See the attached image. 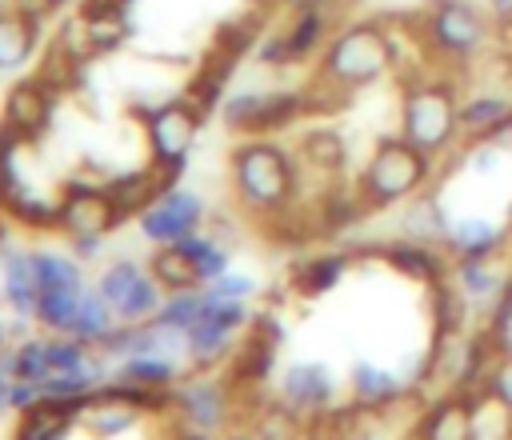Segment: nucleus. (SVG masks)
Returning a JSON list of instances; mask_svg holds the SVG:
<instances>
[{
	"instance_id": "f257e3e1",
	"label": "nucleus",
	"mask_w": 512,
	"mask_h": 440,
	"mask_svg": "<svg viewBox=\"0 0 512 440\" xmlns=\"http://www.w3.org/2000/svg\"><path fill=\"white\" fill-rule=\"evenodd\" d=\"M228 168H232V192L252 216H272V212L292 208L300 176H296L292 156L280 144L252 136L232 152Z\"/></svg>"
},
{
	"instance_id": "f03ea898",
	"label": "nucleus",
	"mask_w": 512,
	"mask_h": 440,
	"mask_svg": "<svg viewBox=\"0 0 512 440\" xmlns=\"http://www.w3.org/2000/svg\"><path fill=\"white\" fill-rule=\"evenodd\" d=\"M396 64V40L380 20H352L336 36H328L320 52L316 76L336 84L340 92H356L376 84Z\"/></svg>"
},
{
	"instance_id": "7ed1b4c3",
	"label": "nucleus",
	"mask_w": 512,
	"mask_h": 440,
	"mask_svg": "<svg viewBox=\"0 0 512 440\" xmlns=\"http://www.w3.org/2000/svg\"><path fill=\"white\" fill-rule=\"evenodd\" d=\"M400 136L428 152L432 160L448 152L460 136V100L456 84L440 76H420L404 84L400 96Z\"/></svg>"
},
{
	"instance_id": "20e7f679",
	"label": "nucleus",
	"mask_w": 512,
	"mask_h": 440,
	"mask_svg": "<svg viewBox=\"0 0 512 440\" xmlns=\"http://www.w3.org/2000/svg\"><path fill=\"white\" fill-rule=\"evenodd\" d=\"M428 176H432V156L420 152L416 144H408L404 136H388L368 156V164L356 180V196L364 200L368 212H380V208L408 204L412 196H420Z\"/></svg>"
},
{
	"instance_id": "39448f33",
	"label": "nucleus",
	"mask_w": 512,
	"mask_h": 440,
	"mask_svg": "<svg viewBox=\"0 0 512 440\" xmlns=\"http://www.w3.org/2000/svg\"><path fill=\"white\" fill-rule=\"evenodd\" d=\"M420 32L436 60L468 64L484 52L492 24H488L484 8H476L472 0H436V4H428Z\"/></svg>"
},
{
	"instance_id": "423d86ee",
	"label": "nucleus",
	"mask_w": 512,
	"mask_h": 440,
	"mask_svg": "<svg viewBox=\"0 0 512 440\" xmlns=\"http://www.w3.org/2000/svg\"><path fill=\"white\" fill-rule=\"evenodd\" d=\"M96 288L100 296L112 304L116 320L124 324H140V320H152L164 304V288L152 280L148 268L132 264V260H116L108 264L100 276H96Z\"/></svg>"
},
{
	"instance_id": "0eeeda50",
	"label": "nucleus",
	"mask_w": 512,
	"mask_h": 440,
	"mask_svg": "<svg viewBox=\"0 0 512 440\" xmlns=\"http://www.w3.org/2000/svg\"><path fill=\"white\" fill-rule=\"evenodd\" d=\"M328 24H332V8H296L260 48L256 60L268 68H284V64H300L316 52H324L328 44Z\"/></svg>"
},
{
	"instance_id": "6e6552de",
	"label": "nucleus",
	"mask_w": 512,
	"mask_h": 440,
	"mask_svg": "<svg viewBox=\"0 0 512 440\" xmlns=\"http://www.w3.org/2000/svg\"><path fill=\"white\" fill-rule=\"evenodd\" d=\"M304 112V92H236L224 100V124L244 136H268Z\"/></svg>"
},
{
	"instance_id": "1a4fd4ad",
	"label": "nucleus",
	"mask_w": 512,
	"mask_h": 440,
	"mask_svg": "<svg viewBox=\"0 0 512 440\" xmlns=\"http://www.w3.org/2000/svg\"><path fill=\"white\" fill-rule=\"evenodd\" d=\"M200 124H204L200 112H196L184 96L148 108V116H144V136H148L152 160H160V164H188V152H192V144H196Z\"/></svg>"
},
{
	"instance_id": "9d476101",
	"label": "nucleus",
	"mask_w": 512,
	"mask_h": 440,
	"mask_svg": "<svg viewBox=\"0 0 512 440\" xmlns=\"http://www.w3.org/2000/svg\"><path fill=\"white\" fill-rule=\"evenodd\" d=\"M60 204V232L68 240L80 236H108L112 228H120V216L104 192V184H88V180H68Z\"/></svg>"
},
{
	"instance_id": "9b49d317",
	"label": "nucleus",
	"mask_w": 512,
	"mask_h": 440,
	"mask_svg": "<svg viewBox=\"0 0 512 440\" xmlns=\"http://www.w3.org/2000/svg\"><path fill=\"white\" fill-rule=\"evenodd\" d=\"M200 224H204V204H200L196 192H188V188H180V184L168 188V192H160V196L136 216L140 236L152 240V244H172V240L196 232Z\"/></svg>"
},
{
	"instance_id": "f8f14e48",
	"label": "nucleus",
	"mask_w": 512,
	"mask_h": 440,
	"mask_svg": "<svg viewBox=\"0 0 512 440\" xmlns=\"http://www.w3.org/2000/svg\"><path fill=\"white\" fill-rule=\"evenodd\" d=\"M336 400V380L316 360H296L280 372V404L296 416H320Z\"/></svg>"
},
{
	"instance_id": "ddd939ff",
	"label": "nucleus",
	"mask_w": 512,
	"mask_h": 440,
	"mask_svg": "<svg viewBox=\"0 0 512 440\" xmlns=\"http://www.w3.org/2000/svg\"><path fill=\"white\" fill-rule=\"evenodd\" d=\"M52 104H56V92L40 80V76H28V80H16L4 96V116L0 124H8L12 132H20L28 144L44 136V128L52 124Z\"/></svg>"
},
{
	"instance_id": "4468645a",
	"label": "nucleus",
	"mask_w": 512,
	"mask_h": 440,
	"mask_svg": "<svg viewBox=\"0 0 512 440\" xmlns=\"http://www.w3.org/2000/svg\"><path fill=\"white\" fill-rule=\"evenodd\" d=\"M476 408L480 400L468 388H456L424 408L412 440H476Z\"/></svg>"
},
{
	"instance_id": "2eb2a0df",
	"label": "nucleus",
	"mask_w": 512,
	"mask_h": 440,
	"mask_svg": "<svg viewBox=\"0 0 512 440\" xmlns=\"http://www.w3.org/2000/svg\"><path fill=\"white\" fill-rule=\"evenodd\" d=\"M228 404H232V392L228 384H216L208 376H188V380H176V416L188 424V428H200V432H216L228 416Z\"/></svg>"
},
{
	"instance_id": "dca6fc26",
	"label": "nucleus",
	"mask_w": 512,
	"mask_h": 440,
	"mask_svg": "<svg viewBox=\"0 0 512 440\" xmlns=\"http://www.w3.org/2000/svg\"><path fill=\"white\" fill-rule=\"evenodd\" d=\"M0 296H4V304H8L16 316H24V320L36 316L40 288H36V272H32L28 248H12V244H8V248L0 252Z\"/></svg>"
},
{
	"instance_id": "f3484780",
	"label": "nucleus",
	"mask_w": 512,
	"mask_h": 440,
	"mask_svg": "<svg viewBox=\"0 0 512 440\" xmlns=\"http://www.w3.org/2000/svg\"><path fill=\"white\" fill-rule=\"evenodd\" d=\"M372 256H380L388 268L412 276V280H424V284H436V280H448L452 268L448 260L432 248V244H416V240H392V244H376Z\"/></svg>"
},
{
	"instance_id": "a211bd4d",
	"label": "nucleus",
	"mask_w": 512,
	"mask_h": 440,
	"mask_svg": "<svg viewBox=\"0 0 512 440\" xmlns=\"http://www.w3.org/2000/svg\"><path fill=\"white\" fill-rule=\"evenodd\" d=\"M348 388H352V400L368 412H380L388 404H396L404 392H408V376L392 372V368H380L372 360H356L352 372H348Z\"/></svg>"
},
{
	"instance_id": "6ab92c4d",
	"label": "nucleus",
	"mask_w": 512,
	"mask_h": 440,
	"mask_svg": "<svg viewBox=\"0 0 512 440\" xmlns=\"http://www.w3.org/2000/svg\"><path fill=\"white\" fill-rule=\"evenodd\" d=\"M148 416L136 408V404H124V400H96L92 392H88V400H84V408H80V416H76V428H84L88 436H96V440H112V436H124V432H132L136 424H144Z\"/></svg>"
},
{
	"instance_id": "aec40b11",
	"label": "nucleus",
	"mask_w": 512,
	"mask_h": 440,
	"mask_svg": "<svg viewBox=\"0 0 512 440\" xmlns=\"http://www.w3.org/2000/svg\"><path fill=\"white\" fill-rule=\"evenodd\" d=\"M452 260L460 256H496L504 248V228L484 220V216H460L448 224V236L440 244Z\"/></svg>"
},
{
	"instance_id": "412c9836",
	"label": "nucleus",
	"mask_w": 512,
	"mask_h": 440,
	"mask_svg": "<svg viewBox=\"0 0 512 440\" xmlns=\"http://www.w3.org/2000/svg\"><path fill=\"white\" fill-rule=\"evenodd\" d=\"M352 264V252H320V256H308L304 264L292 268V292L304 296V300H316L324 292H332L344 272Z\"/></svg>"
},
{
	"instance_id": "4be33fe9",
	"label": "nucleus",
	"mask_w": 512,
	"mask_h": 440,
	"mask_svg": "<svg viewBox=\"0 0 512 440\" xmlns=\"http://www.w3.org/2000/svg\"><path fill=\"white\" fill-rule=\"evenodd\" d=\"M448 216L440 208L436 196H412L408 208L400 212V236L404 240H416V244H444L448 236Z\"/></svg>"
},
{
	"instance_id": "5701e85b",
	"label": "nucleus",
	"mask_w": 512,
	"mask_h": 440,
	"mask_svg": "<svg viewBox=\"0 0 512 440\" xmlns=\"http://www.w3.org/2000/svg\"><path fill=\"white\" fill-rule=\"evenodd\" d=\"M504 120H512V96L504 92H472L468 100H460V132L472 140L488 136Z\"/></svg>"
},
{
	"instance_id": "b1692460",
	"label": "nucleus",
	"mask_w": 512,
	"mask_h": 440,
	"mask_svg": "<svg viewBox=\"0 0 512 440\" xmlns=\"http://www.w3.org/2000/svg\"><path fill=\"white\" fill-rule=\"evenodd\" d=\"M504 272L492 264V256H460L452 264V284L468 296V300H496V292L504 288Z\"/></svg>"
},
{
	"instance_id": "393cba45",
	"label": "nucleus",
	"mask_w": 512,
	"mask_h": 440,
	"mask_svg": "<svg viewBox=\"0 0 512 440\" xmlns=\"http://www.w3.org/2000/svg\"><path fill=\"white\" fill-rule=\"evenodd\" d=\"M148 272H152V280L164 288V296L168 292H184V288H196L200 284V276H196V268H192V260H188V252L172 240V244H156L152 248V256H148Z\"/></svg>"
},
{
	"instance_id": "a878e982",
	"label": "nucleus",
	"mask_w": 512,
	"mask_h": 440,
	"mask_svg": "<svg viewBox=\"0 0 512 440\" xmlns=\"http://www.w3.org/2000/svg\"><path fill=\"white\" fill-rule=\"evenodd\" d=\"M36 40H40V24L36 20H28V16H20L12 8L0 12V72L20 68L32 56Z\"/></svg>"
},
{
	"instance_id": "bb28decb",
	"label": "nucleus",
	"mask_w": 512,
	"mask_h": 440,
	"mask_svg": "<svg viewBox=\"0 0 512 440\" xmlns=\"http://www.w3.org/2000/svg\"><path fill=\"white\" fill-rule=\"evenodd\" d=\"M116 324H120V320H116L112 304L100 296V288H84L80 308H76V324H72V332H68V336H76V340H84V344L100 348V340H104Z\"/></svg>"
},
{
	"instance_id": "cd10ccee",
	"label": "nucleus",
	"mask_w": 512,
	"mask_h": 440,
	"mask_svg": "<svg viewBox=\"0 0 512 440\" xmlns=\"http://www.w3.org/2000/svg\"><path fill=\"white\" fill-rule=\"evenodd\" d=\"M80 296H84V288H48V292H40L32 320H36L40 328H48L52 336H68L72 324H76Z\"/></svg>"
},
{
	"instance_id": "c85d7f7f",
	"label": "nucleus",
	"mask_w": 512,
	"mask_h": 440,
	"mask_svg": "<svg viewBox=\"0 0 512 440\" xmlns=\"http://www.w3.org/2000/svg\"><path fill=\"white\" fill-rule=\"evenodd\" d=\"M184 252H188V260H192V268H196V276H200V284H212L216 276H224L228 272V248L216 240V236H208V232H188V236H180L176 240Z\"/></svg>"
},
{
	"instance_id": "c756f323",
	"label": "nucleus",
	"mask_w": 512,
	"mask_h": 440,
	"mask_svg": "<svg viewBox=\"0 0 512 440\" xmlns=\"http://www.w3.org/2000/svg\"><path fill=\"white\" fill-rule=\"evenodd\" d=\"M112 376L132 380V384H148V388H172V384L180 380L176 360H172V356H164V352H148V356L120 360V368H116Z\"/></svg>"
},
{
	"instance_id": "7c9ffc66",
	"label": "nucleus",
	"mask_w": 512,
	"mask_h": 440,
	"mask_svg": "<svg viewBox=\"0 0 512 440\" xmlns=\"http://www.w3.org/2000/svg\"><path fill=\"white\" fill-rule=\"evenodd\" d=\"M200 312H204V284L184 288V292H168V296H164V304H160V312L152 316V324L188 332V328L200 320Z\"/></svg>"
},
{
	"instance_id": "2f4dec72",
	"label": "nucleus",
	"mask_w": 512,
	"mask_h": 440,
	"mask_svg": "<svg viewBox=\"0 0 512 440\" xmlns=\"http://www.w3.org/2000/svg\"><path fill=\"white\" fill-rule=\"evenodd\" d=\"M80 20H84V32H88L92 52H116V48L128 40V32H132L124 8H116V12H96V16H80Z\"/></svg>"
},
{
	"instance_id": "473e14b6",
	"label": "nucleus",
	"mask_w": 512,
	"mask_h": 440,
	"mask_svg": "<svg viewBox=\"0 0 512 440\" xmlns=\"http://www.w3.org/2000/svg\"><path fill=\"white\" fill-rule=\"evenodd\" d=\"M300 152H304V160H312L320 172H336L340 164H344V144H340V136L336 132H308L304 136V144H300Z\"/></svg>"
},
{
	"instance_id": "72a5a7b5",
	"label": "nucleus",
	"mask_w": 512,
	"mask_h": 440,
	"mask_svg": "<svg viewBox=\"0 0 512 440\" xmlns=\"http://www.w3.org/2000/svg\"><path fill=\"white\" fill-rule=\"evenodd\" d=\"M484 396L496 400L508 416H512V356H496L484 368Z\"/></svg>"
},
{
	"instance_id": "f704fd0d",
	"label": "nucleus",
	"mask_w": 512,
	"mask_h": 440,
	"mask_svg": "<svg viewBox=\"0 0 512 440\" xmlns=\"http://www.w3.org/2000/svg\"><path fill=\"white\" fill-rule=\"evenodd\" d=\"M212 296H224V300H248L256 292V280L252 276H240V272H224L216 276L212 284H204Z\"/></svg>"
},
{
	"instance_id": "c9c22d12",
	"label": "nucleus",
	"mask_w": 512,
	"mask_h": 440,
	"mask_svg": "<svg viewBox=\"0 0 512 440\" xmlns=\"http://www.w3.org/2000/svg\"><path fill=\"white\" fill-rule=\"evenodd\" d=\"M60 4L56 0H12V12H20V16H28V20H44V16H52Z\"/></svg>"
},
{
	"instance_id": "e433bc0d",
	"label": "nucleus",
	"mask_w": 512,
	"mask_h": 440,
	"mask_svg": "<svg viewBox=\"0 0 512 440\" xmlns=\"http://www.w3.org/2000/svg\"><path fill=\"white\" fill-rule=\"evenodd\" d=\"M280 4H284L288 12H296V8H332V12H336L340 0H280Z\"/></svg>"
},
{
	"instance_id": "4c0bfd02",
	"label": "nucleus",
	"mask_w": 512,
	"mask_h": 440,
	"mask_svg": "<svg viewBox=\"0 0 512 440\" xmlns=\"http://www.w3.org/2000/svg\"><path fill=\"white\" fill-rule=\"evenodd\" d=\"M484 4H488L496 16H512V0H484Z\"/></svg>"
},
{
	"instance_id": "58836bf2",
	"label": "nucleus",
	"mask_w": 512,
	"mask_h": 440,
	"mask_svg": "<svg viewBox=\"0 0 512 440\" xmlns=\"http://www.w3.org/2000/svg\"><path fill=\"white\" fill-rule=\"evenodd\" d=\"M4 348H8V324L0 320V352H4Z\"/></svg>"
},
{
	"instance_id": "ea45409f",
	"label": "nucleus",
	"mask_w": 512,
	"mask_h": 440,
	"mask_svg": "<svg viewBox=\"0 0 512 440\" xmlns=\"http://www.w3.org/2000/svg\"><path fill=\"white\" fill-rule=\"evenodd\" d=\"M228 440H252V436H244V432H236V436H228Z\"/></svg>"
}]
</instances>
